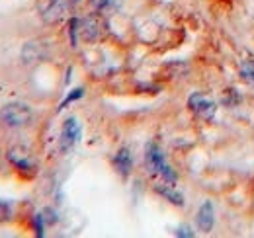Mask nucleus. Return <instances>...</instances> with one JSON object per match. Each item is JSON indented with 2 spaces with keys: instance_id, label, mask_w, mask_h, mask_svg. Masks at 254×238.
<instances>
[{
  "instance_id": "nucleus-1",
  "label": "nucleus",
  "mask_w": 254,
  "mask_h": 238,
  "mask_svg": "<svg viewBox=\"0 0 254 238\" xmlns=\"http://www.w3.org/2000/svg\"><path fill=\"white\" fill-rule=\"evenodd\" d=\"M32 108L24 102H12V104H6L2 110H0V121L8 127H26L30 121H32Z\"/></svg>"
},
{
  "instance_id": "nucleus-2",
  "label": "nucleus",
  "mask_w": 254,
  "mask_h": 238,
  "mask_svg": "<svg viewBox=\"0 0 254 238\" xmlns=\"http://www.w3.org/2000/svg\"><path fill=\"white\" fill-rule=\"evenodd\" d=\"M145 158H147V166L155 172V174H159L162 176V179L166 181V183H176V174H174V170L168 166V162H166V158H164V154H162V150L155 145V143H151L149 147H147V152H145Z\"/></svg>"
},
{
  "instance_id": "nucleus-3",
  "label": "nucleus",
  "mask_w": 254,
  "mask_h": 238,
  "mask_svg": "<svg viewBox=\"0 0 254 238\" xmlns=\"http://www.w3.org/2000/svg\"><path fill=\"white\" fill-rule=\"evenodd\" d=\"M37 12L45 24H59L66 14L64 0H37Z\"/></svg>"
},
{
  "instance_id": "nucleus-4",
  "label": "nucleus",
  "mask_w": 254,
  "mask_h": 238,
  "mask_svg": "<svg viewBox=\"0 0 254 238\" xmlns=\"http://www.w3.org/2000/svg\"><path fill=\"white\" fill-rule=\"evenodd\" d=\"M188 108L193 112V116L205 119V121L215 118V112H217V104L205 94H191L188 98Z\"/></svg>"
},
{
  "instance_id": "nucleus-5",
  "label": "nucleus",
  "mask_w": 254,
  "mask_h": 238,
  "mask_svg": "<svg viewBox=\"0 0 254 238\" xmlns=\"http://www.w3.org/2000/svg\"><path fill=\"white\" fill-rule=\"evenodd\" d=\"M80 139V125L74 118H68L63 123V129H61V139H59V147L63 152H68L72 149Z\"/></svg>"
},
{
  "instance_id": "nucleus-6",
  "label": "nucleus",
  "mask_w": 254,
  "mask_h": 238,
  "mask_svg": "<svg viewBox=\"0 0 254 238\" xmlns=\"http://www.w3.org/2000/svg\"><path fill=\"white\" fill-rule=\"evenodd\" d=\"M213 223H215V209L211 201H205L199 211H197V217H195V225L201 233H211L213 229Z\"/></svg>"
},
{
  "instance_id": "nucleus-7",
  "label": "nucleus",
  "mask_w": 254,
  "mask_h": 238,
  "mask_svg": "<svg viewBox=\"0 0 254 238\" xmlns=\"http://www.w3.org/2000/svg\"><path fill=\"white\" fill-rule=\"evenodd\" d=\"M114 168L118 170V174L122 178H127L133 170V156H131V150L127 147H122V149L116 152L114 156Z\"/></svg>"
},
{
  "instance_id": "nucleus-8",
  "label": "nucleus",
  "mask_w": 254,
  "mask_h": 238,
  "mask_svg": "<svg viewBox=\"0 0 254 238\" xmlns=\"http://www.w3.org/2000/svg\"><path fill=\"white\" fill-rule=\"evenodd\" d=\"M80 33L84 39L88 41H94L96 37L100 35V20L96 16H88L80 22Z\"/></svg>"
},
{
  "instance_id": "nucleus-9",
  "label": "nucleus",
  "mask_w": 254,
  "mask_h": 238,
  "mask_svg": "<svg viewBox=\"0 0 254 238\" xmlns=\"http://www.w3.org/2000/svg\"><path fill=\"white\" fill-rule=\"evenodd\" d=\"M10 162H12L18 170H22V172H30V174L35 172V164H33V160L28 156V154H22L20 150H12V152H10Z\"/></svg>"
},
{
  "instance_id": "nucleus-10",
  "label": "nucleus",
  "mask_w": 254,
  "mask_h": 238,
  "mask_svg": "<svg viewBox=\"0 0 254 238\" xmlns=\"http://www.w3.org/2000/svg\"><path fill=\"white\" fill-rule=\"evenodd\" d=\"M157 189V193H160L164 199H168L172 205H178V207H184V195L182 193H178L174 187H172V183H162V185H157L155 187Z\"/></svg>"
},
{
  "instance_id": "nucleus-11",
  "label": "nucleus",
  "mask_w": 254,
  "mask_h": 238,
  "mask_svg": "<svg viewBox=\"0 0 254 238\" xmlns=\"http://www.w3.org/2000/svg\"><path fill=\"white\" fill-rule=\"evenodd\" d=\"M124 0H90L92 10L98 14H114L122 8Z\"/></svg>"
},
{
  "instance_id": "nucleus-12",
  "label": "nucleus",
  "mask_w": 254,
  "mask_h": 238,
  "mask_svg": "<svg viewBox=\"0 0 254 238\" xmlns=\"http://www.w3.org/2000/svg\"><path fill=\"white\" fill-rule=\"evenodd\" d=\"M241 78L249 84H254V60H245L241 64V70H239Z\"/></svg>"
},
{
  "instance_id": "nucleus-13",
  "label": "nucleus",
  "mask_w": 254,
  "mask_h": 238,
  "mask_svg": "<svg viewBox=\"0 0 254 238\" xmlns=\"http://www.w3.org/2000/svg\"><path fill=\"white\" fill-rule=\"evenodd\" d=\"M82 94H84V90H82V88H74V90H72V92H70V94H68V96H66V98L63 100V104H61V108H59V110H64V108H66V106H68L70 102H74V100L82 98Z\"/></svg>"
},
{
  "instance_id": "nucleus-14",
  "label": "nucleus",
  "mask_w": 254,
  "mask_h": 238,
  "mask_svg": "<svg viewBox=\"0 0 254 238\" xmlns=\"http://www.w3.org/2000/svg\"><path fill=\"white\" fill-rule=\"evenodd\" d=\"M10 215H12V207H10V203L0 201V223L8 221V219H10Z\"/></svg>"
},
{
  "instance_id": "nucleus-15",
  "label": "nucleus",
  "mask_w": 254,
  "mask_h": 238,
  "mask_svg": "<svg viewBox=\"0 0 254 238\" xmlns=\"http://www.w3.org/2000/svg\"><path fill=\"white\" fill-rule=\"evenodd\" d=\"M78 20L76 18H72L70 20V43H72V47H76V30H78Z\"/></svg>"
},
{
  "instance_id": "nucleus-16",
  "label": "nucleus",
  "mask_w": 254,
  "mask_h": 238,
  "mask_svg": "<svg viewBox=\"0 0 254 238\" xmlns=\"http://www.w3.org/2000/svg\"><path fill=\"white\" fill-rule=\"evenodd\" d=\"M35 233L43 237V215H35Z\"/></svg>"
},
{
  "instance_id": "nucleus-17",
  "label": "nucleus",
  "mask_w": 254,
  "mask_h": 238,
  "mask_svg": "<svg viewBox=\"0 0 254 238\" xmlns=\"http://www.w3.org/2000/svg\"><path fill=\"white\" fill-rule=\"evenodd\" d=\"M188 231H190L188 227H182V229H178L176 235H178V237H193V233H188Z\"/></svg>"
},
{
  "instance_id": "nucleus-18",
  "label": "nucleus",
  "mask_w": 254,
  "mask_h": 238,
  "mask_svg": "<svg viewBox=\"0 0 254 238\" xmlns=\"http://www.w3.org/2000/svg\"><path fill=\"white\" fill-rule=\"evenodd\" d=\"M70 2H76V0H70Z\"/></svg>"
}]
</instances>
